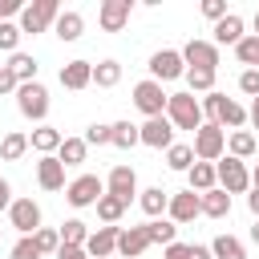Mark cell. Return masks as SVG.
<instances>
[{"label":"cell","instance_id":"cell-10","mask_svg":"<svg viewBox=\"0 0 259 259\" xmlns=\"http://www.w3.org/2000/svg\"><path fill=\"white\" fill-rule=\"evenodd\" d=\"M182 61H186L190 69H206V73H214V69H219V45H214V40L194 36V40H186Z\"/></svg>","mask_w":259,"mask_h":259},{"label":"cell","instance_id":"cell-16","mask_svg":"<svg viewBox=\"0 0 259 259\" xmlns=\"http://www.w3.org/2000/svg\"><path fill=\"white\" fill-rule=\"evenodd\" d=\"M117 235H121V227H97V231H89V243H85L89 259H109L117 251Z\"/></svg>","mask_w":259,"mask_h":259},{"label":"cell","instance_id":"cell-23","mask_svg":"<svg viewBox=\"0 0 259 259\" xmlns=\"http://www.w3.org/2000/svg\"><path fill=\"white\" fill-rule=\"evenodd\" d=\"M53 32H57V36H61L65 45H73V40H81V32H85V16L69 8V12H61V16H57Z\"/></svg>","mask_w":259,"mask_h":259},{"label":"cell","instance_id":"cell-18","mask_svg":"<svg viewBox=\"0 0 259 259\" xmlns=\"http://www.w3.org/2000/svg\"><path fill=\"white\" fill-rule=\"evenodd\" d=\"M36 182H40V190H61L65 186V166H61L57 154H45L36 162Z\"/></svg>","mask_w":259,"mask_h":259},{"label":"cell","instance_id":"cell-4","mask_svg":"<svg viewBox=\"0 0 259 259\" xmlns=\"http://www.w3.org/2000/svg\"><path fill=\"white\" fill-rule=\"evenodd\" d=\"M65 8L57 4V0H32V4H24V12H20V32H45L49 24H57V16H61Z\"/></svg>","mask_w":259,"mask_h":259},{"label":"cell","instance_id":"cell-34","mask_svg":"<svg viewBox=\"0 0 259 259\" xmlns=\"http://www.w3.org/2000/svg\"><path fill=\"white\" fill-rule=\"evenodd\" d=\"M138 142H142V130L134 121H113V146L117 150H134Z\"/></svg>","mask_w":259,"mask_h":259},{"label":"cell","instance_id":"cell-40","mask_svg":"<svg viewBox=\"0 0 259 259\" xmlns=\"http://www.w3.org/2000/svg\"><path fill=\"white\" fill-rule=\"evenodd\" d=\"M32 239H36L40 255H57V251H61V231H49V227H40Z\"/></svg>","mask_w":259,"mask_h":259},{"label":"cell","instance_id":"cell-37","mask_svg":"<svg viewBox=\"0 0 259 259\" xmlns=\"http://www.w3.org/2000/svg\"><path fill=\"white\" fill-rule=\"evenodd\" d=\"M235 57H239V65L259 69V36H255V32H251V36H243V40L235 45Z\"/></svg>","mask_w":259,"mask_h":259},{"label":"cell","instance_id":"cell-30","mask_svg":"<svg viewBox=\"0 0 259 259\" xmlns=\"http://www.w3.org/2000/svg\"><path fill=\"white\" fill-rule=\"evenodd\" d=\"M8 73H12L20 85H28V81H36V61H32L28 53H12V61H8Z\"/></svg>","mask_w":259,"mask_h":259},{"label":"cell","instance_id":"cell-17","mask_svg":"<svg viewBox=\"0 0 259 259\" xmlns=\"http://www.w3.org/2000/svg\"><path fill=\"white\" fill-rule=\"evenodd\" d=\"M61 85L73 89V93H77V89H89V85H93V65H89V61H65V65H61Z\"/></svg>","mask_w":259,"mask_h":259},{"label":"cell","instance_id":"cell-29","mask_svg":"<svg viewBox=\"0 0 259 259\" xmlns=\"http://www.w3.org/2000/svg\"><path fill=\"white\" fill-rule=\"evenodd\" d=\"M210 255H214V259H247V247H243L235 235H219V239L210 243Z\"/></svg>","mask_w":259,"mask_h":259},{"label":"cell","instance_id":"cell-32","mask_svg":"<svg viewBox=\"0 0 259 259\" xmlns=\"http://www.w3.org/2000/svg\"><path fill=\"white\" fill-rule=\"evenodd\" d=\"M194 162H198V158H194V146H182V142H174V146L166 150V166H170V170H182V174H186Z\"/></svg>","mask_w":259,"mask_h":259},{"label":"cell","instance_id":"cell-5","mask_svg":"<svg viewBox=\"0 0 259 259\" xmlns=\"http://www.w3.org/2000/svg\"><path fill=\"white\" fill-rule=\"evenodd\" d=\"M65 198H69V206H97L101 198H105V182L97 178V174H81V178H73L69 186H65Z\"/></svg>","mask_w":259,"mask_h":259},{"label":"cell","instance_id":"cell-19","mask_svg":"<svg viewBox=\"0 0 259 259\" xmlns=\"http://www.w3.org/2000/svg\"><path fill=\"white\" fill-rule=\"evenodd\" d=\"M146 247H150L146 223H142V227H121V235H117V255H125V259H138Z\"/></svg>","mask_w":259,"mask_h":259},{"label":"cell","instance_id":"cell-7","mask_svg":"<svg viewBox=\"0 0 259 259\" xmlns=\"http://www.w3.org/2000/svg\"><path fill=\"white\" fill-rule=\"evenodd\" d=\"M166 101H170V93H166L154 77H146V81L134 85V105H138L146 117H162V113H166Z\"/></svg>","mask_w":259,"mask_h":259},{"label":"cell","instance_id":"cell-50","mask_svg":"<svg viewBox=\"0 0 259 259\" xmlns=\"http://www.w3.org/2000/svg\"><path fill=\"white\" fill-rule=\"evenodd\" d=\"M247 206H251V214L259 219V190H251V194H247Z\"/></svg>","mask_w":259,"mask_h":259},{"label":"cell","instance_id":"cell-49","mask_svg":"<svg viewBox=\"0 0 259 259\" xmlns=\"http://www.w3.org/2000/svg\"><path fill=\"white\" fill-rule=\"evenodd\" d=\"M190 259H214V255H210V247H198V243H190Z\"/></svg>","mask_w":259,"mask_h":259},{"label":"cell","instance_id":"cell-42","mask_svg":"<svg viewBox=\"0 0 259 259\" xmlns=\"http://www.w3.org/2000/svg\"><path fill=\"white\" fill-rule=\"evenodd\" d=\"M12 259H40L36 239H32V235H20V239H16V247H12Z\"/></svg>","mask_w":259,"mask_h":259},{"label":"cell","instance_id":"cell-28","mask_svg":"<svg viewBox=\"0 0 259 259\" xmlns=\"http://www.w3.org/2000/svg\"><path fill=\"white\" fill-rule=\"evenodd\" d=\"M117 81H121V65H117L113 57H109V61H97V65H93V85H97V89H113Z\"/></svg>","mask_w":259,"mask_h":259},{"label":"cell","instance_id":"cell-20","mask_svg":"<svg viewBox=\"0 0 259 259\" xmlns=\"http://www.w3.org/2000/svg\"><path fill=\"white\" fill-rule=\"evenodd\" d=\"M186 182H190V190H194V194L214 190V186H219V170H214V162H194V166L186 170Z\"/></svg>","mask_w":259,"mask_h":259},{"label":"cell","instance_id":"cell-51","mask_svg":"<svg viewBox=\"0 0 259 259\" xmlns=\"http://www.w3.org/2000/svg\"><path fill=\"white\" fill-rule=\"evenodd\" d=\"M247 121H251V125H255V130H259V97H255V101H251V113H247Z\"/></svg>","mask_w":259,"mask_h":259},{"label":"cell","instance_id":"cell-27","mask_svg":"<svg viewBox=\"0 0 259 259\" xmlns=\"http://www.w3.org/2000/svg\"><path fill=\"white\" fill-rule=\"evenodd\" d=\"M146 235H150V243L170 247V243H178V223H170V219H150V223H146Z\"/></svg>","mask_w":259,"mask_h":259},{"label":"cell","instance_id":"cell-6","mask_svg":"<svg viewBox=\"0 0 259 259\" xmlns=\"http://www.w3.org/2000/svg\"><path fill=\"white\" fill-rule=\"evenodd\" d=\"M16 109H20L28 121H45V113H49V89H45L40 81L20 85V89H16Z\"/></svg>","mask_w":259,"mask_h":259},{"label":"cell","instance_id":"cell-22","mask_svg":"<svg viewBox=\"0 0 259 259\" xmlns=\"http://www.w3.org/2000/svg\"><path fill=\"white\" fill-rule=\"evenodd\" d=\"M138 206H142L150 219H158V214L170 210V190H162V186H146V190H138Z\"/></svg>","mask_w":259,"mask_h":259},{"label":"cell","instance_id":"cell-39","mask_svg":"<svg viewBox=\"0 0 259 259\" xmlns=\"http://www.w3.org/2000/svg\"><path fill=\"white\" fill-rule=\"evenodd\" d=\"M85 146H113V125L93 121V125L85 130Z\"/></svg>","mask_w":259,"mask_h":259},{"label":"cell","instance_id":"cell-11","mask_svg":"<svg viewBox=\"0 0 259 259\" xmlns=\"http://www.w3.org/2000/svg\"><path fill=\"white\" fill-rule=\"evenodd\" d=\"M142 146H154V150H170L174 146V121L162 113V117H146L142 125Z\"/></svg>","mask_w":259,"mask_h":259},{"label":"cell","instance_id":"cell-1","mask_svg":"<svg viewBox=\"0 0 259 259\" xmlns=\"http://www.w3.org/2000/svg\"><path fill=\"white\" fill-rule=\"evenodd\" d=\"M166 117L174 121V130H202V101L186 89V93H170L166 101Z\"/></svg>","mask_w":259,"mask_h":259},{"label":"cell","instance_id":"cell-24","mask_svg":"<svg viewBox=\"0 0 259 259\" xmlns=\"http://www.w3.org/2000/svg\"><path fill=\"white\" fill-rule=\"evenodd\" d=\"M247 32H243V16L239 12H227L219 24H214V45H239Z\"/></svg>","mask_w":259,"mask_h":259},{"label":"cell","instance_id":"cell-41","mask_svg":"<svg viewBox=\"0 0 259 259\" xmlns=\"http://www.w3.org/2000/svg\"><path fill=\"white\" fill-rule=\"evenodd\" d=\"M20 24H12V20H0V49L4 53H16V45H20Z\"/></svg>","mask_w":259,"mask_h":259},{"label":"cell","instance_id":"cell-25","mask_svg":"<svg viewBox=\"0 0 259 259\" xmlns=\"http://www.w3.org/2000/svg\"><path fill=\"white\" fill-rule=\"evenodd\" d=\"M202 214H206V219H227V214H231V194H227L223 186L206 190V194H202Z\"/></svg>","mask_w":259,"mask_h":259},{"label":"cell","instance_id":"cell-8","mask_svg":"<svg viewBox=\"0 0 259 259\" xmlns=\"http://www.w3.org/2000/svg\"><path fill=\"white\" fill-rule=\"evenodd\" d=\"M214 170H219V186L227 190V194H243L247 186H251V170H247V162L243 158H223V162H214Z\"/></svg>","mask_w":259,"mask_h":259},{"label":"cell","instance_id":"cell-26","mask_svg":"<svg viewBox=\"0 0 259 259\" xmlns=\"http://www.w3.org/2000/svg\"><path fill=\"white\" fill-rule=\"evenodd\" d=\"M24 154H28V134L12 130V134L0 138V158H4V162H20Z\"/></svg>","mask_w":259,"mask_h":259},{"label":"cell","instance_id":"cell-54","mask_svg":"<svg viewBox=\"0 0 259 259\" xmlns=\"http://www.w3.org/2000/svg\"><path fill=\"white\" fill-rule=\"evenodd\" d=\"M251 24H255V36H259V12H255V20H251Z\"/></svg>","mask_w":259,"mask_h":259},{"label":"cell","instance_id":"cell-15","mask_svg":"<svg viewBox=\"0 0 259 259\" xmlns=\"http://www.w3.org/2000/svg\"><path fill=\"white\" fill-rule=\"evenodd\" d=\"M170 223H194L202 214V194L194 190H182V194H170Z\"/></svg>","mask_w":259,"mask_h":259},{"label":"cell","instance_id":"cell-9","mask_svg":"<svg viewBox=\"0 0 259 259\" xmlns=\"http://www.w3.org/2000/svg\"><path fill=\"white\" fill-rule=\"evenodd\" d=\"M150 77L162 85V81H174V77H186V61L178 49H158L150 57Z\"/></svg>","mask_w":259,"mask_h":259},{"label":"cell","instance_id":"cell-13","mask_svg":"<svg viewBox=\"0 0 259 259\" xmlns=\"http://www.w3.org/2000/svg\"><path fill=\"white\" fill-rule=\"evenodd\" d=\"M130 12H134V0H101L97 8V24L105 32H121L130 24Z\"/></svg>","mask_w":259,"mask_h":259},{"label":"cell","instance_id":"cell-33","mask_svg":"<svg viewBox=\"0 0 259 259\" xmlns=\"http://www.w3.org/2000/svg\"><path fill=\"white\" fill-rule=\"evenodd\" d=\"M61 243H65V247H85V243H89V227H85L81 219H65V223H61Z\"/></svg>","mask_w":259,"mask_h":259},{"label":"cell","instance_id":"cell-36","mask_svg":"<svg viewBox=\"0 0 259 259\" xmlns=\"http://www.w3.org/2000/svg\"><path fill=\"white\" fill-rule=\"evenodd\" d=\"M125 214V202L117 198V194H105L101 202H97V219L105 223V227H117V219Z\"/></svg>","mask_w":259,"mask_h":259},{"label":"cell","instance_id":"cell-2","mask_svg":"<svg viewBox=\"0 0 259 259\" xmlns=\"http://www.w3.org/2000/svg\"><path fill=\"white\" fill-rule=\"evenodd\" d=\"M202 117H210V121L223 125V130H239V125L247 121V109H243L239 101H231L227 93H206V97H202Z\"/></svg>","mask_w":259,"mask_h":259},{"label":"cell","instance_id":"cell-21","mask_svg":"<svg viewBox=\"0 0 259 259\" xmlns=\"http://www.w3.org/2000/svg\"><path fill=\"white\" fill-rule=\"evenodd\" d=\"M61 142H65V134L61 130H53V125H36L32 134H28V146L45 158V154H57L61 150Z\"/></svg>","mask_w":259,"mask_h":259},{"label":"cell","instance_id":"cell-44","mask_svg":"<svg viewBox=\"0 0 259 259\" xmlns=\"http://www.w3.org/2000/svg\"><path fill=\"white\" fill-rule=\"evenodd\" d=\"M202 16H206V20H214V24H219V20H223V16H227V0H202Z\"/></svg>","mask_w":259,"mask_h":259},{"label":"cell","instance_id":"cell-38","mask_svg":"<svg viewBox=\"0 0 259 259\" xmlns=\"http://www.w3.org/2000/svg\"><path fill=\"white\" fill-rule=\"evenodd\" d=\"M186 85H190V93H214V73H206V69H186Z\"/></svg>","mask_w":259,"mask_h":259},{"label":"cell","instance_id":"cell-35","mask_svg":"<svg viewBox=\"0 0 259 259\" xmlns=\"http://www.w3.org/2000/svg\"><path fill=\"white\" fill-rule=\"evenodd\" d=\"M227 150H231V158H251L255 154V134H247V130H235L231 138H227Z\"/></svg>","mask_w":259,"mask_h":259},{"label":"cell","instance_id":"cell-3","mask_svg":"<svg viewBox=\"0 0 259 259\" xmlns=\"http://www.w3.org/2000/svg\"><path fill=\"white\" fill-rule=\"evenodd\" d=\"M194 158L198 162H223L227 158V130L214 121H202V130L194 134Z\"/></svg>","mask_w":259,"mask_h":259},{"label":"cell","instance_id":"cell-45","mask_svg":"<svg viewBox=\"0 0 259 259\" xmlns=\"http://www.w3.org/2000/svg\"><path fill=\"white\" fill-rule=\"evenodd\" d=\"M20 89V81L8 73V65H0V93H16Z\"/></svg>","mask_w":259,"mask_h":259},{"label":"cell","instance_id":"cell-43","mask_svg":"<svg viewBox=\"0 0 259 259\" xmlns=\"http://www.w3.org/2000/svg\"><path fill=\"white\" fill-rule=\"evenodd\" d=\"M239 89H243L247 97H259V69H243V73H239Z\"/></svg>","mask_w":259,"mask_h":259},{"label":"cell","instance_id":"cell-47","mask_svg":"<svg viewBox=\"0 0 259 259\" xmlns=\"http://www.w3.org/2000/svg\"><path fill=\"white\" fill-rule=\"evenodd\" d=\"M57 259H89V251H85V247H65V243H61Z\"/></svg>","mask_w":259,"mask_h":259},{"label":"cell","instance_id":"cell-12","mask_svg":"<svg viewBox=\"0 0 259 259\" xmlns=\"http://www.w3.org/2000/svg\"><path fill=\"white\" fill-rule=\"evenodd\" d=\"M8 223H12L20 235H36V231H40V206H36L32 198H12Z\"/></svg>","mask_w":259,"mask_h":259},{"label":"cell","instance_id":"cell-52","mask_svg":"<svg viewBox=\"0 0 259 259\" xmlns=\"http://www.w3.org/2000/svg\"><path fill=\"white\" fill-rule=\"evenodd\" d=\"M251 190H259V162H255V170H251Z\"/></svg>","mask_w":259,"mask_h":259},{"label":"cell","instance_id":"cell-53","mask_svg":"<svg viewBox=\"0 0 259 259\" xmlns=\"http://www.w3.org/2000/svg\"><path fill=\"white\" fill-rule=\"evenodd\" d=\"M251 243L259 247V219H255V227H251Z\"/></svg>","mask_w":259,"mask_h":259},{"label":"cell","instance_id":"cell-31","mask_svg":"<svg viewBox=\"0 0 259 259\" xmlns=\"http://www.w3.org/2000/svg\"><path fill=\"white\" fill-rule=\"evenodd\" d=\"M85 138H65L61 142V150H57V158H61V166H81L85 162Z\"/></svg>","mask_w":259,"mask_h":259},{"label":"cell","instance_id":"cell-14","mask_svg":"<svg viewBox=\"0 0 259 259\" xmlns=\"http://www.w3.org/2000/svg\"><path fill=\"white\" fill-rule=\"evenodd\" d=\"M105 194H117V198L130 206L134 194H138V174H134V166H113L109 178H105Z\"/></svg>","mask_w":259,"mask_h":259},{"label":"cell","instance_id":"cell-46","mask_svg":"<svg viewBox=\"0 0 259 259\" xmlns=\"http://www.w3.org/2000/svg\"><path fill=\"white\" fill-rule=\"evenodd\" d=\"M162 259H190V243H170Z\"/></svg>","mask_w":259,"mask_h":259},{"label":"cell","instance_id":"cell-48","mask_svg":"<svg viewBox=\"0 0 259 259\" xmlns=\"http://www.w3.org/2000/svg\"><path fill=\"white\" fill-rule=\"evenodd\" d=\"M12 206V186H8V178H0V210H8Z\"/></svg>","mask_w":259,"mask_h":259}]
</instances>
